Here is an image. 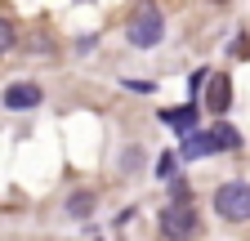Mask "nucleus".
<instances>
[{
	"instance_id": "nucleus-1",
	"label": "nucleus",
	"mask_w": 250,
	"mask_h": 241,
	"mask_svg": "<svg viewBox=\"0 0 250 241\" xmlns=\"http://www.w3.org/2000/svg\"><path fill=\"white\" fill-rule=\"evenodd\" d=\"M161 36H166V14H161V5H156V0H139L134 14H130V22H125V40H130L134 49H156Z\"/></svg>"
},
{
	"instance_id": "nucleus-2",
	"label": "nucleus",
	"mask_w": 250,
	"mask_h": 241,
	"mask_svg": "<svg viewBox=\"0 0 250 241\" xmlns=\"http://www.w3.org/2000/svg\"><path fill=\"white\" fill-rule=\"evenodd\" d=\"M214 210H219L228 223H246V219H250V183L228 179V183L214 192Z\"/></svg>"
},
{
	"instance_id": "nucleus-3",
	"label": "nucleus",
	"mask_w": 250,
	"mask_h": 241,
	"mask_svg": "<svg viewBox=\"0 0 250 241\" xmlns=\"http://www.w3.org/2000/svg\"><path fill=\"white\" fill-rule=\"evenodd\" d=\"M161 237H166V241H192V237H197V210L170 201V205L161 210Z\"/></svg>"
},
{
	"instance_id": "nucleus-4",
	"label": "nucleus",
	"mask_w": 250,
	"mask_h": 241,
	"mask_svg": "<svg viewBox=\"0 0 250 241\" xmlns=\"http://www.w3.org/2000/svg\"><path fill=\"white\" fill-rule=\"evenodd\" d=\"M0 103H5L9 112H36V107L45 103V89H41L36 80H14V85L5 89V99H0Z\"/></svg>"
},
{
	"instance_id": "nucleus-5",
	"label": "nucleus",
	"mask_w": 250,
	"mask_h": 241,
	"mask_svg": "<svg viewBox=\"0 0 250 241\" xmlns=\"http://www.w3.org/2000/svg\"><path fill=\"white\" fill-rule=\"evenodd\" d=\"M201 99H206V107H210L214 116H224V112L232 107V80H228V72H210Z\"/></svg>"
},
{
	"instance_id": "nucleus-6",
	"label": "nucleus",
	"mask_w": 250,
	"mask_h": 241,
	"mask_svg": "<svg viewBox=\"0 0 250 241\" xmlns=\"http://www.w3.org/2000/svg\"><path fill=\"white\" fill-rule=\"evenodd\" d=\"M214 152H219L214 130H206V134H188V139L179 143V157H188V161H197V157H214Z\"/></svg>"
},
{
	"instance_id": "nucleus-7",
	"label": "nucleus",
	"mask_w": 250,
	"mask_h": 241,
	"mask_svg": "<svg viewBox=\"0 0 250 241\" xmlns=\"http://www.w3.org/2000/svg\"><path fill=\"white\" fill-rule=\"evenodd\" d=\"M67 215H72V219H89V215H94V192H85V188L72 192V197H67Z\"/></svg>"
},
{
	"instance_id": "nucleus-8",
	"label": "nucleus",
	"mask_w": 250,
	"mask_h": 241,
	"mask_svg": "<svg viewBox=\"0 0 250 241\" xmlns=\"http://www.w3.org/2000/svg\"><path fill=\"white\" fill-rule=\"evenodd\" d=\"M166 125H174L179 134H192V125H197V107H179V112H166Z\"/></svg>"
},
{
	"instance_id": "nucleus-9",
	"label": "nucleus",
	"mask_w": 250,
	"mask_h": 241,
	"mask_svg": "<svg viewBox=\"0 0 250 241\" xmlns=\"http://www.w3.org/2000/svg\"><path fill=\"white\" fill-rule=\"evenodd\" d=\"M14 45H18V27H14L9 18H0V58H5Z\"/></svg>"
},
{
	"instance_id": "nucleus-10",
	"label": "nucleus",
	"mask_w": 250,
	"mask_h": 241,
	"mask_svg": "<svg viewBox=\"0 0 250 241\" xmlns=\"http://www.w3.org/2000/svg\"><path fill=\"white\" fill-rule=\"evenodd\" d=\"M170 201L192 205V188H188V179H170Z\"/></svg>"
},
{
	"instance_id": "nucleus-11",
	"label": "nucleus",
	"mask_w": 250,
	"mask_h": 241,
	"mask_svg": "<svg viewBox=\"0 0 250 241\" xmlns=\"http://www.w3.org/2000/svg\"><path fill=\"white\" fill-rule=\"evenodd\" d=\"M219 5H224V0H219Z\"/></svg>"
}]
</instances>
